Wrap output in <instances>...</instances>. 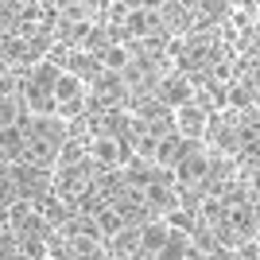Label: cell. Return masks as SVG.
<instances>
[{
	"instance_id": "277c9868",
	"label": "cell",
	"mask_w": 260,
	"mask_h": 260,
	"mask_svg": "<svg viewBox=\"0 0 260 260\" xmlns=\"http://www.w3.org/2000/svg\"><path fill=\"white\" fill-rule=\"evenodd\" d=\"M167 241H171V225L163 221V217H148L140 225V252L148 260H155L163 249H167Z\"/></svg>"
},
{
	"instance_id": "ba28073f",
	"label": "cell",
	"mask_w": 260,
	"mask_h": 260,
	"mask_svg": "<svg viewBox=\"0 0 260 260\" xmlns=\"http://www.w3.org/2000/svg\"><path fill=\"white\" fill-rule=\"evenodd\" d=\"M241 82L252 89V98H256V105H260V62H252V66H249V74L241 78Z\"/></svg>"
},
{
	"instance_id": "7a4b0ae2",
	"label": "cell",
	"mask_w": 260,
	"mask_h": 260,
	"mask_svg": "<svg viewBox=\"0 0 260 260\" xmlns=\"http://www.w3.org/2000/svg\"><path fill=\"white\" fill-rule=\"evenodd\" d=\"M163 31L159 23V4H132L128 20H124V39L128 43H148Z\"/></svg>"
},
{
	"instance_id": "3957f363",
	"label": "cell",
	"mask_w": 260,
	"mask_h": 260,
	"mask_svg": "<svg viewBox=\"0 0 260 260\" xmlns=\"http://www.w3.org/2000/svg\"><path fill=\"white\" fill-rule=\"evenodd\" d=\"M210 120H214V113H210L206 105H198V101L175 109V132H179L183 140H190V144H206Z\"/></svg>"
},
{
	"instance_id": "6da1fadb",
	"label": "cell",
	"mask_w": 260,
	"mask_h": 260,
	"mask_svg": "<svg viewBox=\"0 0 260 260\" xmlns=\"http://www.w3.org/2000/svg\"><path fill=\"white\" fill-rule=\"evenodd\" d=\"M155 98H159L163 105L175 113V109H183V105H190V101H198V78L186 74V70H171L167 78H159Z\"/></svg>"
},
{
	"instance_id": "5b68a950",
	"label": "cell",
	"mask_w": 260,
	"mask_h": 260,
	"mask_svg": "<svg viewBox=\"0 0 260 260\" xmlns=\"http://www.w3.org/2000/svg\"><path fill=\"white\" fill-rule=\"evenodd\" d=\"M66 74V66L58 62V58H43V62H35L31 70H27V82H31L35 89H47V93H54V89H58V78Z\"/></svg>"
},
{
	"instance_id": "52a82bcc",
	"label": "cell",
	"mask_w": 260,
	"mask_h": 260,
	"mask_svg": "<svg viewBox=\"0 0 260 260\" xmlns=\"http://www.w3.org/2000/svg\"><path fill=\"white\" fill-rule=\"evenodd\" d=\"M241 179H245V190H249L252 202H260V167H252V171H241Z\"/></svg>"
},
{
	"instance_id": "8992f818",
	"label": "cell",
	"mask_w": 260,
	"mask_h": 260,
	"mask_svg": "<svg viewBox=\"0 0 260 260\" xmlns=\"http://www.w3.org/2000/svg\"><path fill=\"white\" fill-rule=\"evenodd\" d=\"M93 217H98V229H101V241H105V245H109V241H117L120 233L128 229V221L120 217V210H117V206H101Z\"/></svg>"
}]
</instances>
